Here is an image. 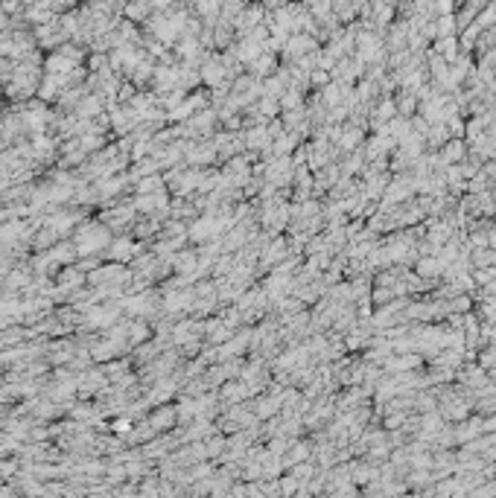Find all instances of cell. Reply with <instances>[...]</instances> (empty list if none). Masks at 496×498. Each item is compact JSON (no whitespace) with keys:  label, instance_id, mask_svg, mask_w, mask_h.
<instances>
[{"label":"cell","instance_id":"1","mask_svg":"<svg viewBox=\"0 0 496 498\" xmlns=\"http://www.w3.org/2000/svg\"><path fill=\"white\" fill-rule=\"evenodd\" d=\"M74 245L79 256H97L111 245V227L105 222H82L74 230Z\"/></svg>","mask_w":496,"mask_h":498},{"label":"cell","instance_id":"2","mask_svg":"<svg viewBox=\"0 0 496 498\" xmlns=\"http://www.w3.org/2000/svg\"><path fill=\"white\" fill-rule=\"evenodd\" d=\"M134 219H137V210L132 201H123V204H111L105 213H103V222L114 230V233H123V230H132L134 227Z\"/></svg>","mask_w":496,"mask_h":498},{"label":"cell","instance_id":"3","mask_svg":"<svg viewBox=\"0 0 496 498\" xmlns=\"http://www.w3.org/2000/svg\"><path fill=\"white\" fill-rule=\"evenodd\" d=\"M144 251H146L144 242H134V239H126L123 236V239H111V245L103 251V256L111 259V263H132V259Z\"/></svg>","mask_w":496,"mask_h":498},{"label":"cell","instance_id":"4","mask_svg":"<svg viewBox=\"0 0 496 498\" xmlns=\"http://www.w3.org/2000/svg\"><path fill=\"white\" fill-rule=\"evenodd\" d=\"M146 422L152 429L161 434V432H170L178 425V414H175V405H155V411L146 417Z\"/></svg>","mask_w":496,"mask_h":498},{"label":"cell","instance_id":"5","mask_svg":"<svg viewBox=\"0 0 496 498\" xmlns=\"http://www.w3.org/2000/svg\"><path fill=\"white\" fill-rule=\"evenodd\" d=\"M438 155H441V163H444V166L461 163V160L467 158V140H464V137H450V140H446V143L438 149Z\"/></svg>","mask_w":496,"mask_h":498},{"label":"cell","instance_id":"6","mask_svg":"<svg viewBox=\"0 0 496 498\" xmlns=\"http://www.w3.org/2000/svg\"><path fill=\"white\" fill-rule=\"evenodd\" d=\"M277 70V59H275V50H266L260 53L254 61H248V73L257 76V79H269L272 73Z\"/></svg>","mask_w":496,"mask_h":498},{"label":"cell","instance_id":"7","mask_svg":"<svg viewBox=\"0 0 496 498\" xmlns=\"http://www.w3.org/2000/svg\"><path fill=\"white\" fill-rule=\"evenodd\" d=\"M289 455H280V461H283V466H295V463H301V461H306V458H313V449H310V443H304V440H292L289 443V449H287Z\"/></svg>","mask_w":496,"mask_h":498},{"label":"cell","instance_id":"8","mask_svg":"<svg viewBox=\"0 0 496 498\" xmlns=\"http://www.w3.org/2000/svg\"><path fill=\"white\" fill-rule=\"evenodd\" d=\"M231 332H233V324H225V318H219V321H207L204 324V336L214 341V344H222V341H228L231 338Z\"/></svg>","mask_w":496,"mask_h":498},{"label":"cell","instance_id":"9","mask_svg":"<svg viewBox=\"0 0 496 498\" xmlns=\"http://www.w3.org/2000/svg\"><path fill=\"white\" fill-rule=\"evenodd\" d=\"M287 254H289V245L283 242V239H275V245H269V248L263 251V256H260V263H263V266H277V263H280V259L287 256Z\"/></svg>","mask_w":496,"mask_h":498},{"label":"cell","instance_id":"10","mask_svg":"<svg viewBox=\"0 0 496 498\" xmlns=\"http://www.w3.org/2000/svg\"><path fill=\"white\" fill-rule=\"evenodd\" d=\"M470 266H473V268L496 266V248H490V245H485V248H473V251H470Z\"/></svg>","mask_w":496,"mask_h":498},{"label":"cell","instance_id":"11","mask_svg":"<svg viewBox=\"0 0 496 498\" xmlns=\"http://www.w3.org/2000/svg\"><path fill=\"white\" fill-rule=\"evenodd\" d=\"M196 12L202 20H217L222 15V0H196Z\"/></svg>","mask_w":496,"mask_h":498},{"label":"cell","instance_id":"12","mask_svg":"<svg viewBox=\"0 0 496 498\" xmlns=\"http://www.w3.org/2000/svg\"><path fill=\"white\" fill-rule=\"evenodd\" d=\"M114 432H117V434H129V432H132V422H129V420H117V422H114Z\"/></svg>","mask_w":496,"mask_h":498},{"label":"cell","instance_id":"13","mask_svg":"<svg viewBox=\"0 0 496 498\" xmlns=\"http://www.w3.org/2000/svg\"><path fill=\"white\" fill-rule=\"evenodd\" d=\"M0 120H4V117H0Z\"/></svg>","mask_w":496,"mask_h":498}]
</instances>
